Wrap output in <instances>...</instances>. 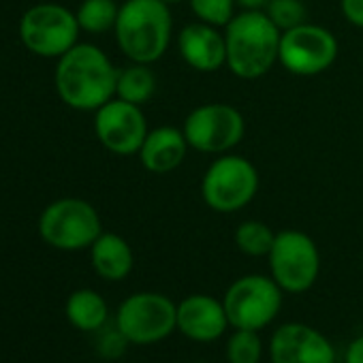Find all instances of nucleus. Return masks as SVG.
I'll use <instances>...</instances> for the list:
<instances>
[{"label":"nucleus","mask_w":363,"mask_h":363,"mask_svg":"<svg viewBox=\"0 0 363 363\" xmlns=\"http://www.w3.org/2000/svg\"><path fill=\"white\" fill-rule=\"evenodd\" d=\"M267 261L276 284L293 295L310 291L320 272V255L314 240L295 229L276 233Z\"/></svg>","instance_id":"423d86ee"},{"label":"nucleus","mask_w":363,"mask_h":363,"mask_svg":"<svg viewBox=\"0 0 363 363\" xmlns=\"http://www.w3.org/2000/svg\"><path fill=\"white\" fill-rule=\"evenodd\" d=\"M263 342L259 331L235 329L227 340V361L229 363H261Z\"/></svg>","instance_id":"4be33fe9"},{"label":"nucleus","mask_w":363,"mask_h":363,"mask_svg":"<svg viewBox=\"0 0 363 363\" xmlns=\"http://www.w3.org/2000/svg\"><path fill=\"white\" fill-rule=\"evenodd\" d=\"M118 13H120V7L113 0H84L75 16H77L82 30L101 35V33L116 28Z\"/></svg>","instance_id":"aec40b11"},{"label":"nucleus","mask_w":363,"mask_h":363,"mask_svg":"<svg viewBox=\"0 0 363 363\" xmlns=\"http://www.w3.org/2000/svg\"><path fill=\"white\" fill-rule=\"evenodd\" d=\"M265 13L280 28V33L308 22V9L303 0H269Z\"/></svg>","instance_id":"5701e85b"},{"label":"nucleus","mask_w":363,"mask_h":363,"mask_svg":"<svg viewBox=\"0 0 363 363\" xmlns=\"http://www.w3.org/2000/svg\"><path fill=\"white\" fill-rule=\"evenodd\" d=\"M94 130L99 141L113 154H137L147 137V122L139 105L111 99L96 109Z\"/></svg>","instance_id":"f8f14e48"},{"label":"nucleus","mask_w":363,"mask_h":363,"mask_svg":"<svg viewBox=\"0 0 363 363\" xmlns=\"http://www.w3.org/2000/svg\"><path fill=\"white\" fill-rule=\"evenodd\" d=\"M269 0H235V5H240L244 11H265Z\"/></svg>","instance_id":"cd10ccee"},{"label":"nucleus","mask_w":363,"mask_h":363,"mask_svg":"<svg viewBox=\"0 0 363 363\" xmlns=\"http://www.w3.org/2000/svg\"><path fill=\"white\" fill-rule=\"evenodd\" d=\"M229 318L225 303L212 295H189L177 303V329L193 342H216L225 335Z\"/></svg>","instance_id":"4468645a"},{"label":"nucleus","mask_w":363,"mask_h":363,"mask_svg":"<svg viewBox=\"0 0 363 363\" xmlns=\"http://www.w3.org/2000/svg\"><path fill=\"white\" fill-rule=\"evenodd\" d=\"M269 359L272 363H335V348L318 329L284 323L269 340Z\"/></svg>","instance_id":"ddd939ff"},{"label":"nucleus","mask_w":363,"mask_h":363,"mask_svg":"<svg viewBox=\"0 0 363 363\" xmlns=\"http://www.w3.org/2000/svg\"><path fill=\"white\" fill-rule=\"evenodd\" d=\"M282 293L272 276L248 274L238 278L223 299L229 325L233 329H265L280 314Z\"/></svg>","instance_id":"39448f33"},{"label":"nucleus","mask_w":363,"mask_h":363,"mask_svg":"<svg viewBox=\"0 0 363 363\" xmlns=\"http://www.w3.org/2000/svg\"><path fill=\"white\" fill-rule=\"evenodd\" d=\"M189 141L184 130L173 126H158L147 133L143 145L139 147V158L150 173L164 175L182 164L189 152Z\"/></svg>","instance_id":"dca6fc26"},{"label":"nucleus","mask_w":363,"mask_h":363,"mask_svg":"<svg viewBox=\"0 0 363 363\" xmlns=\"http://www.w3.org/2000/svg\"><path fill=\"white\" fill-rule=\"evenodd\" d=\"M156 92V77L150 69V65L135 62L122 71H118V86L116 96L122 101H128L133 105H143L152 99Z\"/></svg>","instance_id":"6ab92c4d"},{"label":"nucleus","mask_w":363,"mask_h":363,"mask_svg":"<svg viewBox=\"0 0 363 363\" xmlns=\"http://www.w3.org/2000/svg\"><path fill=\"white\" fill-rule=\"evenodd\" d=\"M191 9L199 22L223 28L235 18V0H191Z\"/></svg>","instance_id":"b1692460"},{"label":"nucleus","mask_w":363,"mask_h":363,"mask_svg":"<svg viewBox=\"0 0 363 363\" xmlns=\"http://www.w3.org/2000/svg\"><path fill=\"white\" fill-rule=\"evenodd\" d=\"M79 22L60 5H37L28 9L20 24L22 43L37 56L60 58L77 45Z\"/></svg>","instance_id":"1a4fd4ad"},{"label":"nucleus","mask_w":363,"mask_h":363,"mask_svg":"<svg viewBox=\"0 0 363 363\" xmlns=\"http://www.w3.org/2000/svg\"><path fill=\"white\" fill-rule=\"evenodd\" d=\"M109 316L107 301L92 289H79L67 299V318L79 331H99Z\"/></svg>","instance_id":"a211bd4d"},{"label":"nucleus","mask_w":363,"mask_h":363,"mask_svg":"<svg viewBox=\"0 0 363 363\" xmlns=\"http://www.w3.org/2000/svg\"><path fill=\"white\" fill-rule=\"evenodd\" d=\"M177 52L189 67L201 73H214L227 65L225 35L206 22H193L177 35Z\"/></svg>","instance_id":"2eb2a0df"},{"label":"nucleus","mask_w":363,"mask_h":363,"mask_svg":"<svg viewBox=\"0 0 363 363\" xmlns=\"http://www.w3.org/2000/svg\"><path fill=\"white\" fill-rule=\"evenodd\" d=\"M92 267L105 280H124L133 269V250L118 233H101L90 246Z\"/></svg>","instance_id":"f3484780"},{"label":"nucleus","mask_w":363,"mask_h":363,"mask_svg":"<svg viewBox=\"0 0 363 363\" xmlns=\"http://www.w3.org/2000/svg\"><path fill=\"white\" fill-rule=\"evenodd\" d=\"M344 363H363V335L354 337L344 352Z\"/></svg>","instance_id":"bb28decb"},{"label":"nucleus","mask_w":363,"mask_h":363,"mask_svg":"<svg viewBox=\"0 0 363 363\" xmlns=\"http://www.w3.org/2000/svg\"><path fill=\"white\" fill-rule=\"evenodd\" d=\"M41 238L58 250L90 248L103 233L96 210L82 199H60L45 208L39 218Z\"/></svg>","instance_id":"6e6552de"},{"label":"nucleus","mask_w":363,"mask_h":363,"mask_svg":"<svg viewBox=\"0 0 363 363\" xmlns=\"http://www.w3.org/2000/svg\"><path fill=\"white\" fill-rule=\"evenodd\" d=\"M259 191V171L257 167L235 154L216 158L203 179H201V197L214 212L233 214L246 208Z\"/></svg>","instance_id":"20e7f679"},{"label":"nucleus","mask_w":363,"mask_h":363,"mask_svg":"<svg viewBox=\"0 0 363 363\" xmlns=\"http://www.w3.org/2000/svg\"><path fill=\"white\" fill-rule=\"evenodd\" d=\"M116 327L128 344H156L177 329V303L162 293H135L126 297L116 312Z\"/></svg>","instance_id":"0eeeda50"},{"label":"nucleus","mask_w":363,"mask_h":363,"mask_svg":"<svg viewBox=\"0 0 363 363\" xmlns=\"http://www.w3.org/2000/svg\"><path fill=\"white\" fill-rule=\"evenodd\" d=\"M193 363H208V361H193Z\"/></svg>","instance_id":"c756f323"},{"label":"nucleus","mask_w":363,"mask_h":363,"mask_svg":"<svg viewBox=\"0 0 363 363\" xmlns=\"http://www.w3.org/2000/svg\"><path fill=\"white\" fill-rule=\"evenodd\" d=\"M276 233L261 220H246L235 229V246L248 257H267Z\"/></svg>","instance_id":"412c9836"},{"label":"nucleus","mask_w":363,"mask_h":363,"mask_svg":"<svg viewBox=\"0 0 363 363\" xmlns=\"http://www.w3.org/2000/svg\"><path fill=\"white\" fill-rule=\"evenodd\" d=\"M113 30L126 58L152 65L164 56L171 43L173 20L169 5L162 0H126Z\"/></svg>","instance_id":"7ed1b4c3"},{"label":"nucleus","mask_w":363,"mask_h":363,"mask_svg":"<svg viewBox=\"0 0 363 363\" xmlns=\"http://www.w3.org/2000/svg\"><path fill=\"white\" fill-rule=\"evenodd\" d=\"M340 7L348 24L363 28V0H342Z\"/></svg>","instance_id":"a878e982"},{"label":"nucleus","mask_w":363,"mask_h":363,"mask_svg":"<svg viewBox=\"0 0 363 363\" xmlns=\"http://www.w3.org/2000/svg\"><path fill=\"white\" fill-rule=\"evenodd\" d=\"M162 3H167L171 7V5H177V3H184V0H162Z\"/></svg>","instance_id":"c85d7f7f"},{"label":"nucleus","mask_w":363,"mask_h":363,"mask_svg":"<svg viewBox=\"0 0 363 363\" xmlns=\"http://www.w3.org/2000/svg\"><path fill=\"white\" fill-rule=\"evenodd\" d=\"M182 130L193 150L203 154H225L244 139L246 122L242 111L233 105L208 103L189 113Z\"/></svg>","instance_id":"9b49d317"},{"label":"nucleus","mask_w":363,"mask_h":363,"mask_svg":"<svg viewBox=\"0 0 363 363\" xmlns=\"http://www.w3.org/2000/svg\"><path fill=\"white\" fill-rule=\"evenodd\" d=\"M128 340L122 335V331L116 327L113 331H107L99 337L96 342V348L101 352V357L105 359H118L120 354H124V348H126Z\"/></svg>","instance_id":"393cba45"},{"label":"nucleus","mask_w":363,"mask_h":363,"mask_svg":"<svg viewBox=\"0 0 363 363\" xmlns=\"http://www.w3.org/2000/svg\"><path fill=\"white\" fill-rule=\"evenodd\" d=\"M280 28L265 11H242L225 26L227 67L240 79H259L280 54Z\"/></svg>","instance_id":"f03ea898"},{"label":"nucleus","mask_w":363,"mask_h":363,"mask_svg":"<svg viewBox=\"0 0 363 363\" xmlns=\"http://www.w3.org/2000/svg\"><path fill=\"white\" fill-rule=\"evenodd\" d=\"M116 86L118 69L96 45L79 43L58 60L56 90L73 109L96 111L113 99Z\"/></svg>","instance_id":"f257e3e1"},{"label":"nucleus","mask_w":363,"mask_h":363,"mask_svg":"<svg viewBox=\"0 0 363 363\" xmlns=\"http://www.w3.org/2000/svg\"><path fill=\"white\" fill-rule=\"evenodd\" d=\"M337 39L318 24L303 22L280 37L278 62L293 75L312 77L327 71L337 58Z\"/></svg>","instance_id":"9d476101"}]
</instances>
